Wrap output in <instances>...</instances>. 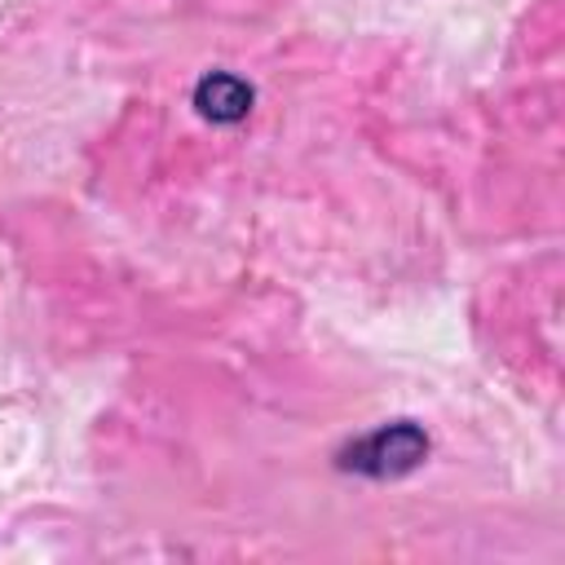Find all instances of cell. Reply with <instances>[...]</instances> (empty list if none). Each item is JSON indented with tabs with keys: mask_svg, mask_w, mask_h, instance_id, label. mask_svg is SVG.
<instances>
[{
	"mask_svg": "<svg viewBox=\"0 0 565 565\" xmlns=\"http://www.w3.org/2000/svg\"><path fill=\"white\" fill-rule=\"evenodd\" d=\"M428 455V437L415 428V424H384L366 437H358L349 450H344V468L353 472H366V477H402L411 472L419 459Z\"/></svg>",
	"mask_w": 565,
	"mask_h": 565,
	"instance_id": "6da1fadb",
	"label": "cell"
},
{
	"mask_svg": "<svg viewBox=\"0 0 565 565\" xmlns=\"http://www.w3.org/2000/svg\"><path fill=\"white\" fill-rule=\"evenodd\" d=\"M194 102H199V110L212 115V119H238V115H247V106H252V88H247L238 75L212 71V75H203Z\"/></svg>",
	"mask_w": 565,
	"mask_h": 565,
	"instance_id": "7a4b0ae2",
	"label": "cell"
}]
</instances>
